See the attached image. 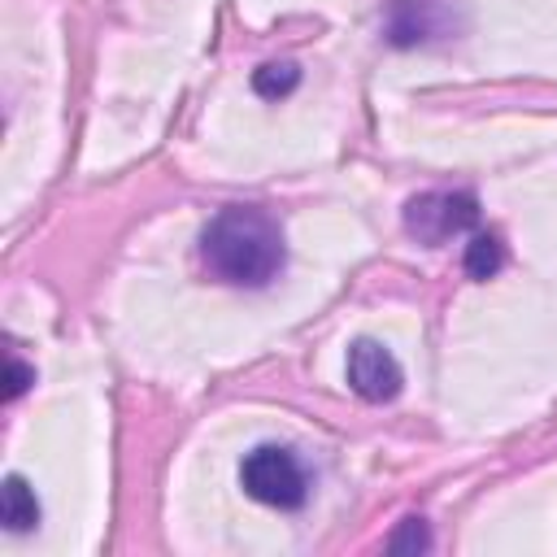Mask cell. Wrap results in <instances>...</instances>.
Returning <instances> with one entry per match:
<instances>
[{"label":"cell","instance_id":"cell-3","mask_svg":"<svg viewBox=\"0 0 557 557\" xmlns=\"http://www.w3.org/2000/svg\"><path fill=\"white\" fill-rule=\"evenodd\" d=\"M479 226V200L474 191H422L405 205V231L418 244H448Z\"/></svg>","mask_w":557,"mask_h":557},{"label":"cell","instance_id":"cell-9","mask_svg":"<svg viewBox=\"0 0 557 557\" xmlns=\"http://www.w3.org/2000/svg\"><path fill=\"white\" fill-rule=\"evenodd\" d=\"M387 548H392V553H426V548H431V535H426L422 518H405L400 531L387 540Z\"/></svg>","mask_w":557,"mask_h":557},{"label":"cell","instance_id":"cell-1","mask_svg":"<svg viewBox=\"0 0 557 557\" xmlns=\"http://www.w3.org/2000/svg\"><path fill=\"white\" fill-rule=\"evenodd\" d=\"M200 257L209 274L231 287H265L278 278L287 248L278 222L257 205H226L200 231Z\"/></svg>","mask_w":557,"mask_h":557},{"label":"cell","instance_id":"cell-10","mask_svg":"<svg viewBox=\"0 0 557 557\" xmlns=\"http://www.w3.org/2000/svg\"><path fill=\"white\" fill-rule=\"evenodd\" d=\"M30 379H35V374H30L17 357H9V400H17V396L26 392V383H30Z\"/></svg>","mask_w":557,"mask_h":557},{"label":"cell","instance_id":"cell-4","mask_svg":"<svg viewBox=\"0 0 557 557\" xmlns=\"http://www.w3.org/2000/svg\"><path fill=\"white\" fill-rule=\"evenodd\" d=\"M348 387H352L361 400L383 405V400H396V396H400L405 370H400V361H396L383 344L357 339V344L348 348Z\"/></svg>","mask_w":557,"mask_h":557},{"label":"cell","instance_id":"cell-8","mask_svg":"<svg viewBox=\"0 0 557 557\" xmlns=\"http://www.w3.org/2000/svg\"><path fill=\"white\" fill-rule=\"evenodd\" d=\"M296 83H300V70H296L292 61H270V65H261V70L252 74V91L265 96V100L287 96Z\"/></svg>","mask_w":557,"mask_h":557},{"label":"cell","instance_id":"cell-5","mask_svg":"<svg viewBox=\"0 0 557 557\" xmlns=\"http://www.w3.org/2000/svg\"><path fill=\"white\" fill-rule=\"evenodd\" d=\"M435 9H440V0H396L387 13V39L418 44V39L435 35Z\"/></svg>","mask_w":557,"mask_h":557},{"label":"cell","instance_id":"cell-7","mask_svg":"<svg viewBox=\"0 0 557 557\" xmlns=\"http://www.w3.org/2000/svg\"><path fill=\"white\" fill-rule=\"evenodd\" d=\"M461 265H466L470 278H492V274L505 265V244H500V235H483V231L470 235Z\"/></svg>","mask_w":557,"mask_h":557},{"label":"cell","instance_id":"cell-2","mask_svg":"<svg viewBox=\"0 0 557 557\" xmlns=\"http://www.w3.org/2000/svg\"><path fill=\"white\" fill-rule=\"evenodd\" d=\"M239 487L270 505V509H300L309 500V479H305V466L296 461L292 448H278V444H261L244 457L239 466Z\"/></svg>","mask_w":557,"mask_h":557},{"label":"cell","instance_id":"cell-6","mask_svg":"<svg viewBox=\"0 0 557 557\" xmlns=\"http://www.w3.org/2000/svg\"><path fill=\"white\" fill-rule=\"evenodd\" d=\"M39 522V500L35 492L26 487L22 474H9L4 479V527L9 531H30Z\"/></svg>","mask_w":557,"mask_h":557}]
</instances>
